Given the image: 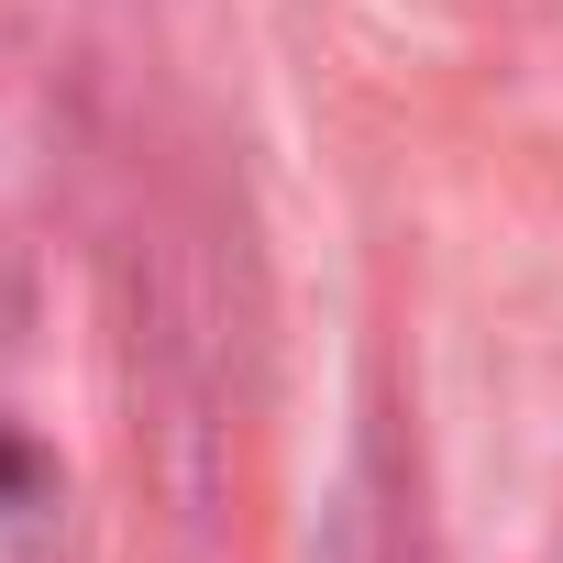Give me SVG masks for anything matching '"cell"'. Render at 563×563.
<instances>
[{"instance_id":"1","label":"cell","mask_w":563,"mask_h":563,"mask_svg":"<svg viewBox=\"0 0 563 563\" xmlns=\"http://www.w3.org/2000/svg\"><path fill=\"white\" fill-rule=\"evenodd\" d=\"M0 563H89L67 453H56V420L34 387V310H23L12 254H0Z\"/></svg>"}]
</instances>
